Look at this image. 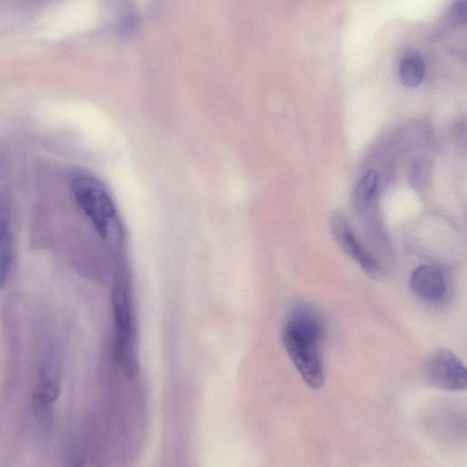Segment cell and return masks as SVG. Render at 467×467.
Masks as SVG:
<instances>
[{"label":"cell","mask_w":467,"mask_h":467,"mask_svg":"<svg viewBox=\"0 0 467 467\" xmlns=\"http://www.w3.org/2000/svg\"><path fill=\"white\" fill-rule=\"evenodd\" d=\"M60 386L61 364L55 353H50L41 363L33 395L34 409L43 421L50 418L53 405L60 396Z\"/></svg>","instance_id":"cell-5"},{"label":"cell","mask_w":467,"mask_h":467,"mask_svg":"<svg viewBox=\"0 0 467 467\" xmlns=\"http://www.w3.org/2000/svg\"><path fill=\"white\" fill-rule=\"evenodd\" d=\"M117 356L128 374L135 371L133 353V325L129 297L124 286H117L113 297Z\"/></svg>","instance_id":"cell-4"},{"label":"cell","mask_w":467,"mask_h":467,"mask_svg":"<svg viewBox=\"0 0 467 467\" xmlns=\"http://www.w3.org/2000/svg\"><path fill=\"white\" fill-rule=\"evenodd\" d=\"M333 235L339 247L371 279H381L383 270L381 266L365 251L357 240L345 215L335 212L331 219Z\"/></svg>","instance_id":"cell-6"},{"label":"cell","mask_w":467,"mask_h":467,"mask_svg":"<svg viewBox=\"0 0 467 467\" xmlns=\"http://www.w3.org/2000/svg\"><path fill=\"white\" fill-rule=\"evenodd\" d=\"M453 14L454 16L458 18V20L465 22L466 20V3L460 2L455 4L453 6Z\"/></svg>","instance_id":"cell-12"},{"label":"cell","mask_w":467,"mask_h":467,"mask_svg":"<svg viewBox=\"0 0 467 467\" xmlns=\"http://www.w3.org/2000/svg\"><path fill=\"white\" fill-rule=\"evenodd\" d=\"M63 467H85V462L79 453L73 452L66 458Z\"/></svg>","instance_id":"cell-11"},{"label":"cell","mask_w":467,"mask_h":467,"mask_svg":"<svg viewBox=\"0 0 467 467\" xmlns=\"http://www.w3.org/2000/svg\"><path fill=\"white\" fill-rule=\"evenodd\" d=\"M14 260V239L8 200L0 193V289L9 280Z\"/></svg>","instance_id":"cell-8"},{"label":"cell","mask_w":467,"mask_h":467,"mask_svg":"<svg viewBox=\"0 0 467 467\" xmlns=\"http://www.w3.org/2000/svg\"><path fill=\"white\" fill-rule=\"evenodd\" d=\"M410 286L417 297L428 302L441 301L447 290L443 272L431 265L416 269L410 278Z\"/></svg>","instance_id":"cell-7"},{"label":"cell","mask_w":467,"mask_h":467,"mask_svg":"<svg viewBox=\"0 0 467 467\" xmlns=\"http://www.w3.org/2000/svg\"><path fill=\"white\" fill-rule=\"evenodd\" d=\"M323 325L313 309L298 307L285 324L282 340L285 349L304 381L315 390L325 380L320 344Z\"/></svg>","instance_id":"cell-1"},{"label":"cell","mask_w":467,"mask_h":467,"mask_svg":"<svg viewBox=\"0 0 467 467\" xmlns=\"http://www.w3.org/2000/svg\"><path fill=\"white\" fill-rule=\"evenodd\" d=\"M71 189L98 235L107 243L118 245L124 230L114 202L105 185L92 175L78 173L72 178Z\"/></svg>","instance_id":"cell-2"},{"label":"cell","mask_w":467,"mask_h":467,"mask_svg":"<svg viewBox=\"0 0 467 467\" xmlns=\"http://www.w3.org/2000/svg\"><path fill=\"white\" fill-rule=\"evenodd\" d=\"M378 175L374 170L368 171L359 181L353 193V203L357 210L366 209L376 193Z\"/></svg>","instance_id":"cell-10"},{"label":"cell","mask_w":467,"mask_h":467,"mask_svg":"<svg viewBox=\"0 0 467 467\" xmlns=\"http://www.w3.org/2000/svg\"><path fill=\"white\" fill-rule=\"evenodd\" d=\"M428 382L441 390L462 391L466 389V370L460 359L446 349L438 350L427 360Z\"/></svg>","instance_id":"cell-3"},{"label":"cell","mask_w":467,"mask_h":467,"mask_svg":"<svg viewBox=\"0 0 467 467\" xmlns=\"http://www.w3.org/2000/svg\"><path fill=\"white\" fill-rule=\"evenodd\" d=\"M425 62L417 52H408L400 66V77L403 84L409 88L418 87L424 80Z\"/></svg>","instance_id":"cell-9"}]
</instances>
